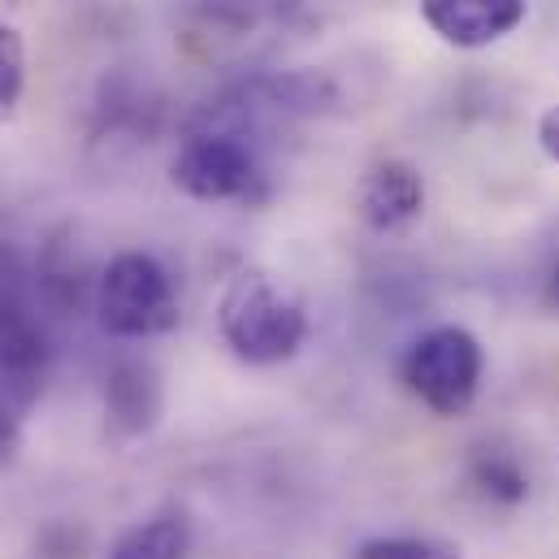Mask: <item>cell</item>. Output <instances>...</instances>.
Masks as SVG:
<instances>
[{
	"instance_id": "obj_1",
	"label": "cell",
	"mask_w": 559,
	"mask_h": 559,
	"mask_svg": "<svg viewBox=\"0 0 559 559\" xmlns=\"http://www.w3.org/2000/svg\"><path fill=\"white\" fill-rule=\"evenodd\" d=\"M169 182L200 204H265L270 165L261 135L195 118L169 160Z\"/></svg>"
},
{
	"instance_id": "obj_2",
	"label": "cell",
	"mask_w": 559,
	"mask_h": 559,
	"mask_svg": "<svg viewBox=\"0 0 559 559\" xmlns=\"http://www.w3.org/2000/svg\"><path fill=\"white\" fill-rule=\"evenodd\" d=\"M217 334L235 360L252 369H274L304 352L308 343V312L304 304L282 290L261 270H239L222 286L217 299Z\"/></svg>"
},
{
	"instance_id": "obj_3",
	"label": "cell",
	"mask_w": 559,
	"mask_h": 559,
	"mask_svg": "<svg viewBox=\"0 0 559 559\" xmlns=\"http://www.w3.org/2000/svg\"><path fill=\"white\" fill-rule=\"evenodd\" d=\"M92 312L118 343L165 338L182 321L174 278L152 252H118L92 282Z\"/></svg>"
},
{
	"instance_id": "obj_4",
	"label": "cell",
	"mask_w": 559,
	"mask_h": 559,
	"mask_svg": "<svg viewBox=\"0 0 559 559\" xmlns=\"http://www.w3.org/2000/svg\"><path fill=\"white\" fill-rule=\"evenodd\" d=\"M486 378L481 338L468 325H429L400 356V382L433 417H464Z\"/></svg>"
},
{
	"instance_id": "obj_5",
	"label": "cell",
	"mask_w": 559,
	"mask_h": 559,
	"mask_svg": "<svg viewBox=\"0 0 559 559\" xmlns=\"http://www.w3.org/2000/svg\"><path fill=\"white\" fill-rule=\"evenodd\" d=\"M48 334L31 312L13 274H0V400L31 408L48 378Z\"/></svg>"
},
{
	"instance_id": "obj_6",
	"label": "cell",
	"mask_w": 559,
	"mask_h": 559,
	"mask_svg": "<svg viewBox=\"0 0 559 559\" xmlns=\"http://www.w3.org/2000/svg\"><path fill=\"white\" fill-rule=\"evenodd\" d=\"M530 17V0H420V22L460 52H481Z\"/></svg>"
},
{
	"instance_id": "obj_7",
	"label": "cell",
	"mask_w": 559,
	"mask_h": 559,
	"mask_svg": "<svg viewBox=\"0 0 559 559\" xmlns=\"http://www.w3.org/2000/svg\"><path fill=\"white\" fill-rule=\"evenodd\" d=\"M356 213L378 235H400L425 213V178L413 160H373L356 187Z\"/></svg>"
},
{
	"instance_id": "obj_8",
	"label": "cell",
	"mask_w": 559,
	"mask_h": 559,
	"mask_svg": "<svg viewBox=\"0 0 559 559\" xmlns=\"http://www.w3.org/2000/svg\"><path fill=\"white\" fill-rule=\"evenodd\" d=\"M105 413L122 438L147 433L160 417V373L147 360H118L105 378Z\"/></svg>"
},
{
	"instance_id": "obj_9",
	"label": "cell",
	"mask_w": 559,
	"mask_h": 559,
	"mask_svg": "<svg viewBox=\"0 0 559 559\" xmlns=\"http://www.w3.org/2000/svg\"><path fill=\"white\" fill-rule=\"evenodd\" d=\"M468 481L486 503H499V508H516L530 499V473L503 447H477V455L468 460Z\"/></svg>"
},
{
	"instance_id": "obj_10",
	"label": "cell",
	"mask_w": 559,
	"mask_h": 559,
	"mask_svg": "<svg viewBox=\"0 0 559 559\" xmlns=\"http://www.w3.org/2000/svg\"><path fill=\"white\" fill-rule=\"evenodd\" d=\"M187 521L174 516V512H160L152 521H140L131 525L114 547H109V559H182L187 556Z\"/></svg>"
},
{
	"instance_id": "obj_11",
	"label": "cell",
	"mask_w": 559,
	"mask_h": 559,
	"mask_svg": "<svg viewBox=\"0 0 559 559\" xmlns=\"http://www.w3.org/2000/svg\"><path fill=\"white\" fill-rule=\"evenodd\" d=\"M26 92V39L13 22H0V122L17 114Z\"/></svg>"
},
{
	"instance_id": "obj_12",
	"label": "cell",
	"mask_w": 559,
	"mask_h": 559,
	"mask_svg": "<svg viewBox=\"0 0 559 559\" xmlns=\"http://www.w3.org/2000/svg\"><path fill=\"white\" fill-rule=\"evenodd\" d=\"M352 559H464L455 543L442 538H420V534H400V538H369L356 547Z\"/></svg>"
},
{
	"instance_id": "obj_13",
	"label": "cell",
	"mask_w": 559,
	"mask_h": 559,
	"mask_svg": "<svg viewBox=\"0 0 559 559\" xmlns=\"http://www.w3.org/2000/svg\"><path fill=\"white\" fill-rule=\"evenodd\" d=\"M22 447V425H17V408L9 400H0V468L17 455Z\"/></svg>"
},
{
	"instance_id": "obj_14",
	"label": "cell",
	"mask_w": 559,
	"mask_h": 559,
	"mask_svg": "<svg viewBox=\"0 0 559 559\" xmlns=\"http://www.w3.org/2000/svg\"><path fill=\"white\" fill-rule=\"evenodd\" d=\"M538 147L547 152V160L559 165V100L538 118Z\"/></svg>"
},
{
	"instance_id": "obj_15",
	"label": "cell",
	"mask_w": 559,
	"mask_h": 559,
	"mask_svg": "<svg viewBox=\"0 0 559 559\" xmlns=\"http://www.w3.org/2000/svg\"><path fill=\"white\" fill-rule=\"evenodd\" d=\"M551 295H556V304H559V270H556V282H551Z\"/></svg>"
}]
</instances>
